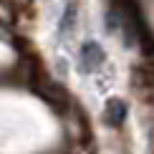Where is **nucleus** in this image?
I'll list each match as a JSON object with an SVG mask.
<instances>
[{"label":"nucleus","mask_w":154,"mask_h":154,"mask_svg":"<svg viewBox=\"0 0 154 154\" xmlns=\"http://www.w3.org/2000/svg\"><path fill=\"white\" fill-rule=\"evenodd\" d=\"M79 58H81V68L88 73V71H94V68H99L104 63V51H101L99 43L86 41L81 46V51H79Z\"/></svg>","instance_id":"obj_1"},{"label":"nucleus","mask_w":154,"mask_h":154,"mask_svg":"<svg viewBox=\"0 0 154 154\" xmlns=\"http://www.w3.org/2000/svg\"><path fill=\"white\" fill-rule=\"evenodd\" d=\"M104 119L111 129H119L121 124L126 121V104L121 99H109L106 109H104Z\"/></svg>","instance_id":"obj_2"},{"label":"nucleus","mask_w":154,"mask_h":154,"mask_svg":"<svg viewBox=\"0 0 154 154\" xmlns=\"http://www.w3.org/2000/svg\"><path fill=\"white\" fill-rule=\"evenodd\" d=\"M73 20H76V10H73V5H66V10H63V18H61V23H58L63 33H68V30H71Z\"/></svg>","instance_id":"obj_3"}]
</instances>
